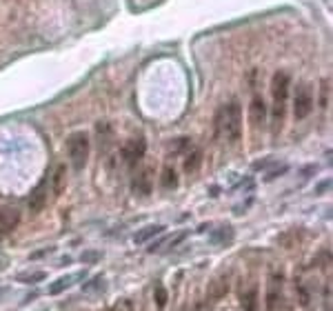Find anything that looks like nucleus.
<instances>
[{"mask_svg":"<svg viewBox=\"0 0 333 311\" xmlns=\"http://www.w3.org/2000/svg\"><path fill=\"white\" fill-rule=\"evenodd\" d=\"M216 136L220 140H226V142H238L240 136H242V107L240 102L235 100H229L216 111Z\"/></svg>","mask_w":333,"mask_h":311,"instance_id":"obj_1","label":"nucleus"},{"mask_svg":"<svg viewBox=\"0 0 333 311\" xmlns=\"http://www.w3.org/2000/svg\"><path fill=\"white\" fill-rule=\"evenodd\" d=\"M289 87H291V80H289L287 71H275L273 80H271V98H273V129H278L284 122V116H287V100H289Z\"/></svg>","mask_w":333,"mask_h":311,"instance_id":"obj_2","label":"nucleus"},{"mask_svg":"<svg viewBox=\"0 0 333 311\" xmlns=\"http://www.w3.org/2000/svg\"><path fill=\"white\" fill-rule=\"evenodd\" d=\"M89 136L87 131H75L71 133L69 142H67V154H69V162L74 171H82L84 164L89 160Z\"/></svg>","mask_w":333,"mask_h":311,"instance_id":"obj_3","label":"nucleus"},{"mask_svg":"<svg viewBox=\"0 0 333 311\" xmlns=\"http://www.w3.org/2000/svg\"><path fill=\"white\" fill-rule=\"evenodd\" d=\"M313 98L315 93L309 82H297L296 91H293V116H296V120H304L313 111Z\"/></svg>","mask_w":333,"mask_h":311,"instance_id":"obj_4","label":"nucleus"},{"mask_svg":"<svg viewBox=\"0 0 333 311\" xmlns=\"http://www.w3.org/2000/svg\"><path fill=\"white\" fill-rule=\"evenodd\" d=\"M145 151H147L145 136H136L122 147V160L129 164V167H136V164L145 158Z\"/></svg>","mask_w":333,"mask_h":311,"instance_id":"obj_5","label":"nucleus"},{"mask_svg":"<svg viewBox=\"0 0 333 311\" xmlns=\"http://www.w3.org/2000/svg\"><path fill=\"white\" fill-rule=\"evenodd\" d=\"M282 282L284 275L280 271H273L269 278V287H266V311H278L280 302H282Z\"/></svg>","mask_w":333,"mask_h":311,"instance_id":"obj_6","label":"nucleus"},{"mask_svg":"<svg viewBox=\"0 0 333 311\" xmlns=\"http://www.w3.org/2000/svg\"><path fill=\"white\" fill-rule=\"evenodd\" d=\"M229 282H231V278H229V273H220V275H216V278L209 282V287H207V302H218L220 298H224V293H229Z\"/></svg>","mask_w":333,"mask_h":311,"instance_id":"obj_7","label":"nucleus"},{"mask_svg":"<svg viewBox=\"0 0 333 311\" xmlns=\"http://www.w3.org/2000/svg\"><path fill=\"white\" fill-rule=\"evenodd\" d=\"M18 220H20V216H18L16 209L11 207H0V240L7 238L9 233H11L13 229L18 227Z\"/></svg>","mask_w":333,"mask_h":311,"instance_id":"obj_8","label":"nucleus"},{"mask_svg":"<svg viewBox=\"0 0 333 311\" xmlns=\"http://www.w3.org/2000/svg\"><path fill=\"white\" fill-rule=\"evenodd\" d=\"M133 189L140 195H149L151 189H153V169L151 167L140 169V171L136 173V178H133Z\"/></svg>","mask_w":333,"mask_h":311,"instance_id":"obj_9","label":"nucleus"},{"mask_svg":"<svg viewBox=\"0 0 333 311\" xmlns=\"http://www.w3.org/2000/svg\"><path fill=\"white\" fill-rule=\"evenodd\" d=\"M240 305H242V311H260V305H258V284L251 282L249 287L240 289Z\"/></svg>","mask_w":333,"mask_h":311,"instance_id":"obj_10","label":"nucleus"},{"mask_svg":"<svg viewBox=\"0 0 333 311\" xmlns=\"http://www.w3.org/2000/svg\"><path fill=\"white\" fill-rule=\"evenodd\" d=\"M249 118H251L253 127H260L266 120V105H264V98L262 96H253L251 105H249Z\"/></svg>","mask_w":333,"mask_h":311,"instance_id":"obj_11","label":"nucleus"},{"mask_svg":"<svg viewBox=\"0 0 333 311\" xmlns=\"http://www.w3.org/2000/svg\"><path fill=\"white\" fill-rule=\"evenodd\" d=\"M84 275H87V271H78V273H74V275H62V278L53 280V282L49 284V289H47V291L51 293V296H58V293H62L65 289H69L71 284H75L78 280H82Z\"/></svg>","mask_w":333,"mask_h":311,"instance_id":"obj_12","label":"nucleus"},{"mask_svg":"<svg viewBox=\"0 0 333 311\" xmlns=\"http://www.w3.org/2000/svg\"><path fill=\"white\" fill-rule=\"evenodd\" d=\"M160 233H164V227H160V225L142 227L140 231H136V233H133V242H136V244H145V242H149V240L158 238Z\"/></svg>","mask_w":333,"mask_h":311,"instance_id":"obj_13","label":"nucleus"},{"mask_svg":"<svg viewBox=\"0 0 333 311\" xmlns=\"http://www.w3.org/2000/svg\"><path fill=\"white\" fill-rule=\"evenodd\" d=\"M44 202H47V187H44V182H40V185L36 187L34 194L29 195V202H27V204H29V209L34 213H38L40 209L44 207Z\"/></svg>","mask_w":333,"mask_h":311,"instance_id":"obj_14","label":"nucleus"},{"mask_svg":"<svg viewBox=\"0 0 333 311\" xmlns=\"http://www.w3.org/2000/svg\"><path fill=\"white\" fill-rule=\"evenodd\" d=\"M65 180H67V167L65 164H58L56 171L51 176V187H53V195H60L65 189Z\"/></svg>","mask_w":333,"mask_h":311,"instance_id":"obj_15","label":"nucleus"},{"mask_svg":"<svg viewBox=\"0 0 333 311\" xmlns=\"http://www.w3.org/2000/svg\"><path fill=\"white\" fill-rule=\"evenodd\" d=\"M200 162H202V151L195 149V147H191L189 149V156L185 158V171L186 173H193L200 169Z\"/></svg>","mask_w":333,"mask_h":311,"instance_id":"obj_16","label":"nucleus"},{"mask_svg":"<svg viewBox=\"0 0 333 311\" xmlns=\"http://www.w3.org/2000/svg\"><path fill=\"white\" fill-rule=\"evenodd\" d=\"M231 238H233V229H231L229 225H222V227H218L216 231H211V242L213 244L231 242Z\"/></svg>","mask_w":333,"mask_h":311,"instance_id":"obj_17","label":"nucleus"},{"mask_svg":"<svg viewBox=\"0 0 333 311\" xmlns=\"http://www.w3.org/2000/svg\"><path fill=\"white\" fill-rule=\"evenodd\" d=\"M160 185H162L164 189H176V187H178V173H176V169L167 164V167L162 169V173H160Z\"/></svg>","mask_w":333,"mask_h":311,"instance_id":"obj_18","label":"nucleus"},{"mask_svg":"<svg viewBox=\"0 0 333 311\" xmlns=\"http://www.w3.org/2000/svg\"><path fill=\"white\" fill-rule=\"evenodd\" d=\"M191 149V142L189 138H178V140H171L169 142V156H180L185 151Z\"/></svg>","mask_w":333,"mask_h":311,"instance_id":"obj_19","label":"nucleus"},{"mask_svg":"<svg viewBox=\"0 0 333 311\" xmlns=\"http://www.w3.org/2000/svg\"><path fill=\"white\" fill-rule=\"evenodd\" d=\"M329 100H331V80L329 78H324L322 82H320V107L322 109H327L329 107Z\"/></svg>","mask_w":333,"mask_h":311,"instance_id":"obj_20","label":"nucleus"},{"mask_svg":"<svg viewBox=\"0 0 333 311\" xmlns=\"http://www.w3.org/2000/svg\"><path fill=\"white\" fill-rule=\"evenodd\" d=\"M296 293H297V300H300V305H302V307H309V305H311L309 287H306V284H302L300 280H297V284H296Z\"/></svg>","mask_w":333,"mask_h":311,"instance_id":"obj_21","label":"nucleus"},{"mask_svg":"<svg viewBox=\"0 0 333 311\" xmlns=\"http://www.w3.org/2000/svg\"><path fill=\"white\" fill-rule=\"evenodd\" d=\"M18 282H40L44 280V271H34V273H20L16 275Z\"/></svg>","mask_w":333,"mask_h":311,"instance_id":"obj_22","label":"nucleus"},{"mask_svg":"<svg viewBox=\"0 0 333 311\" xmlns=\"http://www.w3.org/2000/svg\"><path fill=\"white\" fill-rule=\"evenodd\" d=\"M100 284H102V278H100V275H96V278H93V280H89V282H84V293H91L93 291V289H96V287H100Z\"/></svg>","mask_w":333,"mask_h":311,"instance_id":"obj_23","label":"nucleus"},{"mask_svg":"<svg viewBox=\"0 0 333 311\" xmlns=\"http://www.w3.org/2000/svg\"><path fill=\"white\" fill-rule=\"evenodd\" d=\"M287 164H282V167H275V171H271V173H266L264 176V180H273V178H278V176H282V173H287Z\"/></svg>","mask_w":333,"mask_h":311,"instance_id":"obj_24","label":"nucleus"},{"mask_svg":"<svg viewBox=\"0 0 333 311\" xmlns=\"http://www.w3.org/2000/svg\"><path fill=\"white\" fill-rule=\"evenodd\" d=\"M155 302H158V307H164V302H167V293H164V289L162 287H158L155 289Z\"/></svg>","mask_w":333,"mask_h":311,"instance_id":"obj_25","label":"nucleus"},{"mask_svg":"<svg viewBox=\"0 0 333 311\" xmlns=\"http://www.w3.org/2000/svg\"><path fill=\"white\" fill-rule=\"evenodd\" d=\"M329 187H331V180H329V178H324V180L320 182L318 187H315V195H320V194H327V191H329Z\"/></svg>","mask_w":333,"mask_h":311,"instance_id":"obj_26","label":"nucleus"},{"mask_svg":"<svg viewBox=\"0 0 333 311\" xmlns=\"http://www.w3.org/2000/svg\"><path fill=\"white\" fill-rule=\"evenodd\" d=\"M315 258H318V260H315V265H324V267H327L329 262H331V251H322L320 256H315Z\"/></svg>","mask_w":333,"mask_h":311,"instance_id":"obj_27","label":"nucleus"},{"mask_svg":"<svg viewBox=\"0 0 333 311\" xmlns=\"http://www.w3.org/2000/svg\"><path fill=\"white\" fill-rule=\"evenodd\" d=\"M324 309L331 311V284L327 282V287H324Z\"/></svg>","mask_w":333,"mask_h":311,"instance_id":"obj_28","label":"nucleus"},{"mask_svg":"<svg viewBox=\"0 0 333 311\" xmlns=\"http://www.w3.org/2000/svg\"><path fill=\"white\" fill-rule=\"evenodd\" d=\"M82 260L84 262H98V260H100V253H98V251H87L82 256Z\"/></svg>","mask_w":333,"mask_h":311,"instance_id":"obj_29","label":"nucleus"},{"mask_svg":"<svg viewBox=\"0 0 333 311\" xmlns=\"http://www.w3.org/2000/svg\"><path fill=\"white\" fill-rule=\"evenodd\" d=\"M273 162V158H262V160H258V162H253V169H262V167H269V164Z\"/></svg>","mask_w":333,"mask_h":311,"instance_id":"obj_30","label":"nucleus"},{"mask_svg":"<svg viewBox=\"0 0 333 311\" xmlns=\"http://www.w3.org/2000/svg\"><path fill=\"white\" fill-rule=\"evenodd\" d=\"M207 305L209 302H198V305H195V311H207Z\"/></svg>","mask_w":333,"mask_h":311,"instance_id":"obj_31","label":"nucleus"},{"mask_svg":"<svg viewBox=\"0 0 333 311\" xmlns=\"http://www.w3.org/2000/svg\"><path fill=\"white\" fill-rule=\"evenodd\" d=\"M284 311H293V309H291V307H284Z\"/></svg>","mask_w":333,"mask_h":311,"instance_id":"obj_32","label":"nucleus"},{"mask_svg":"<svg viewBox=\"0 0 333 311\" xmlns=\"http://www.w3.org/2000/svg\"><path fill=\"white\" fill-rule=\"evenodd\" d=\"M182 311H186V309H182Z\"/></svg>","mask_w":333,"mask_h":311,"instance_id":"obj_33","label":"nucleus"}]
</instances>
